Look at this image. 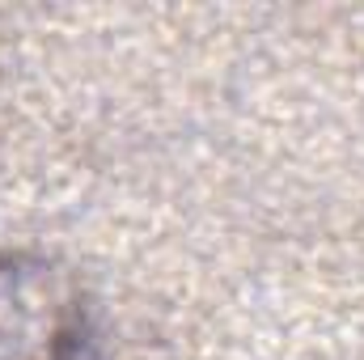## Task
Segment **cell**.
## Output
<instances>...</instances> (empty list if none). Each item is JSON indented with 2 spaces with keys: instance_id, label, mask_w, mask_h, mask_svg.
I'll return each instance as SVG.
<instances>
[{
  "instance_id": "obj_1",
  "label": "cell",
  "mask_w": 364,
  "mask_h": 360,
  "mask_svg": "<svg viewBox=\"0 0 364 360\" xmlns=\"http://www.w3.org/2000/svg\"><path fill=\"white\" fill-rule=\"evenodd\" d=\"M85 301L73 271L47 255H0V360H73Z\"/></svg>"
}]
</instances>
